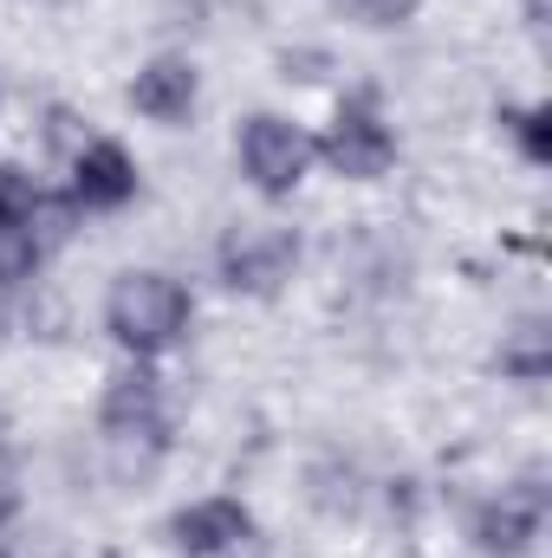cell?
Returning <instances> with one entry per match:
<instances>
[{"label": "cell", "instance_id": "cell-10", "mask_svg": "<svg viewBox=\"0 0 552 558\" xmlns=\"http://www.w3.org/2000/svg\"><path fill=\"white\" fill-rule=\"evenodd\" d=\"M501 371L514 377V384H547L552 371V338L540 318H520L507 338H501Z\"/></svg>", "mask_w": 552, "mask_h": 558}, {"label": "cell", "instance_id": "cell-5", "mask_svg": "<svg viewBox=\"0 0 552 558\" xmlns=\"http://www.w3.org/2000/svg\"><path fill=\"white\" fill-rule=\"evenodd\" d=\"M312 149L338 182H384L397 169V124L384 118L377 98H338Z\"/></svg>", "mask_w": 552, "mask_h": 558}, {"label": "cell", "instance_id": "cell-7", "mask_svg": "<svg viewBox=\"0 0 552 558\" xmlns=\"http://www.w3.org/2000/svg\"><path fill=\"white\" fill-rule=\"evenodd\" d=\"M137 189H143V169L118 137H85L72 149V182H65V195H72L79 215H118V208L137 202Z\"/></svg>", "mask_w": 552, "mask_h": 558}, {"label": "cell", "instance_id": "cell-14", "mask_svg": "<svg viewBox=\"0 0 552 558\" xmlns=\"http://www.w3.org/2000/svg\"><path fill=\"white\" fill-rule=\"evenodd\" d=\"M0 558H13V553H7V546H0Z\"/></svg>", "mask_w": 552, "mask_h": 558}, {"label": "cell", "instance_id": "cell-12", "mask_svg": "<svg viewBox=\"0 0 552 558\" xmlns=\"http://www.w3.org/2000/svg\"><path fill=\"white\" fill-rule=\"evenodd\" d=\"M351 13H358L364 26H404L416 13V0H351Z\"/></svg>", "mask_w": 552, "mask_h": 558}, {"label": "cell", "instance_id": "cell-3", "mask_svg": "<svg viewBox=\"0 0 552 558\" xmlns=\"http://www.w3.org/2000/svg\"><path fill=\"white\" fill-rule=\"evenodd\" d=\"M299 228L279 221V215H248V221H228L221 241H215V274L228 292L241 299H279L292 274H299Z\"/></svg>", "mask_w": 552, "mask_h": 558}, {"label": "cell", "instance_id": "cell-1", "mask_svg": "<svg viewBox=\"0 0 552 558\" xmlns=\"http://www.w3.org/2000/svg\"><path fill=\"white\" fill-rule=\"evenodd\" d=\"M195 325V292L163 267H124L105 292V331L124 357H169Z\"/></svg>", "mask_w": 552, "mask_h": 558}, {"label": "cell", "instance_id": "cell-11", "mask_svg": "<svg viewBox=\"0 0 552 558\" xmlns=\"http://www.w3.org/2000/svg\"><path fill=\"white\" fill-rule=\"evenodd\" d=\"M501 131L514 137V149H520L533 169H547L552 162V105L547 98H533V105H507V111H501Z\"/></svg>", "mask_w": 552, "mask_h": 558}, {"label": "cell", "instance_id": "cell-13", "mask_svg": "<svg viewBox=\"0 0 552 558\" xmlns=\"http://www.w3.org/2000/svg\"><path fill=\"white\" fill-rule=\"evenodd\" d=\"M20 520V481H13V468L0 461V533Z\"/></svg>", "mask_w": 552, "mask_h": 558}, {"label": "cell", "instance_id": "cell-9", "mask_svg": "<svg viewBox=\"0 0 552 558\" xmlns=\"http://www.w3.org/2000/svg\"><path fill=\"white\" fill-rule=\"evenodd\" d=\"M195 105H202V72H195V59L156 52V59L137 65V78H131V111H137V118L163 124V131H182V124L195 118Z\"/></svg>", "mask_w": 552, "mask_h": 558}, {"label": "cell", "instance_id": "cell-2", "mask_svg": "<svg viewBox=\"0 0 552 558\" xmlns=\"http://www.w3.org/2000/svg\"><path fill=\"white\" fill-rule=\"evenodd\" d=\"M98 435H105V448H111L124 468H149V461L169 448V397H163L156 364L124 357V364L105 377V397H98Z\"/></svg>", "mask_w": 552, "mask_h": 558}, {"label": "cell", "instance_id": "cell-6", "mask_svg": "<svg viewBox=\"0 0 552 558\" xmlns=\"http://www.w3.org/2000/svg\"><path fill=\"white\" fill-rule=\"evenodd\" d=\"M547 533V487L540 481H514L501 494H488L468 520V539L481 558H533Z\"/></svg>", "mask_w": 552, "mask_h": 558}, {"label": "cell", "instance_id": "cell-4", "mask_svg": "<svg viewBox=\"0 0 552 558\" xmlns=\"http://www.w3.org/2000/svg\"><path fill=\"white\" fill-rule=\"evenodd\" d=\"M235 169L248 175V189L261 202H292L305 189V175L319 169V149H312V131L292 124L286 111H254L241 118L235 131Z\"/></svg>", "mask_w": 552, "mask_h": 558}, {"label": "cell", "instance_id": "cell-8", "mask_svg": "<svg viewBox=\"0 0 552 558\" xmlns=\"http://www.w3.org/2000/svg\"><path fill=\"white\" fill-rule=\"evenodd\" d=\"M163 533L182 558H235L254 539V507L235 494H202V500H182Z\"/></svg>", "mask_w": 552, "mask_h": 558}]
</instances>
